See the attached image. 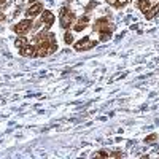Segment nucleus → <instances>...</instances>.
Segmentation results:
<instances>
[{
    "label": "nucleus",
    "instance_id": "18",
    "mask_svg": "<svg viewBox=\"0 0 159 159\" xmlns=\"http://www.w3.org/2000/svg\"><path fill=\"white\" fill-rule=\"evenodd\" d=\"M29 2H30V3H35V0H29Z\"/></svg>",
    "mask_w": 159,
    "mask_h": 159
},
{
    "label": "nucleus",
    "instance_id": "14",
    "mask_svg": "<svg viewBox=\"0 0 159 159\" xmlns=\"http://www.w3.org/2000/svg\"><path fill=\"white\" fill-rule=\"evenodd\" d=\"M110 37H111V32H103V34H100V42H108Z\"/></svg>",
    "mask_w": 159,
    "mask_h": 159
},
{
    "label": "nucleus",
    "instance_id": "7",
    "mask_svg": "<svg viewBox=\"0 0 159 159\" xmlns=\"http://www.w3.org/2000/svg\"><path fill=\"white\" fill-rule=\"evenodd\" d=\"M42 11H43V5H42V3H34L30 8H27L25 15H27V18H35V16H38Z\"/></svg>",
    "mask_w": 159,
    "mask_h": 159
},
{
    "label": "nucleus",
    "instance_id": "10",
    "mask_svg": "<svg viewBox=\"0 0 159 159\" xmlns=\"http://www.w3.org/2000/svg\"><path fill=\"white\" fill-rule=\"evenodd\" d=\"M137 8L142 10L143 13H148L151 10V3L150 0H137Z\"/></svg>",
    "mask_w": 159,
    "mask_h": 159
},
{
    "label": "nucleus",
    "instance_id": "5",
    "mask_svg": "<svg viewBox=\"0 0 159 159\" xmlns=\"http://www.w3.org/2000/svg\"><path fill=\"white\" fill-rule=\"evenodd\" d=\"M32 21L27 18V19H22L21 22H18L15 27H13V30H15L16 34H19V35H24V34H27L30 29H32Z\"/></svg>",
    "mask_w": 159,
    "mask_h": 159
},
{
    "label": "nucleus",
    "instance_id": "6",
    "mask_svg": "<svg viewBox=\"0 0 159 159\" xmlns=\"http://www.w3.org/2000/svg\"><path fill=\"white\" fill-rule=\"evenodd\" d=\"M19 54L24 56V57H35L37 56V48L32 46V45H25L19 49Z\"/></svg>",
    "mask_w": 159,
    "mask_h": 159
},
{
    "label": "nucleus",
    "instance_id": "3",
    "mask_svg": "<svg viewBox=\"0 0 159 159\" xmlns=\"http://www.w3.org/2000/svg\"><path fill=\"white\" fill-rule=\"evenodd\" d=\"M94 30L99 32V34H103V32H113V24L107 19V18H100L96 21L94 24Z\"/></svg>",
    "mask_w": 159,
    "mask_h": 159
},
{
    "label": "nucleus",
    "instance_id": "13",
    "mask_svg": "<svg viewBox=\"0 0 159 159\" xmlns=\"http://www.w3.org/2000/svg\"><path fill=\"white\" fill-rule=\"evenodd\" d=\"M64 42H65V45H72V43H73V37H72V34L65 32V35H64Z\"/></svg>",
    "mask_w": 159,
    "mask_h": 159
},
{
    "label": "nucleus",
    "instance_id": "15",
    "mask_svg": "<svg viewBox=\"0 0 159 159\" xmlns=\"http://www.w3.org/2000/svg\"><path fill=\"white\" fill-rule=\"evenodd\" d=\"M92 157H110V154L107 151H97L96 154H92Z\"/></svg>",
    "mask_w": 159,
    "mask_h": 159
},
{
    "label": "nucleus",
    "instance_id": "16",
    "mask_svg": "<svg viewBox=\"0 0 159 159\" xmlns=\"http://www.w3.org/2000/svg\"><path fill=\"white\" fill-rule=\"evenodd\" d=\"M156 140H157V135L156 134H151V135H148L147 139H145V143H153Z\"/></svg>",
    "mask_w": 159,
    "mask_h": 159
},
{
    "label": "nucleus",
    "instance_id": "1",
    "mask_svg": "<svg viewBox=\"0 0 159 159\" xmlns=\"http://www.w3.org/2000/svg\"><path fill=\"white\" fill-rule=\"evenodd\" d=\"M37 40V56H48L57 51V43H56V35L54 34H46L42 32L35 37Z\"/></svg>",
    "mask_w": 159,
    "mask_h": 159
},
{
    "label": "nucleus",
    "instance_id": "11",
    "mask_svg": "<svg viewBox=\"0 0 159 159\" xmlns=\"http://www.w3.org/2000/svg\"><path fill=\"white\" fill-rule=\"evenodd\" d=\"M15 45H16V48H22V46H25V45H29L27 43V38H16V42H15Z\"/></svg>",
    "mask_w": 159,
    "mask_h": 159
},
{
    "label": "nucleus",
    "instance_id": "19",
    "mask_svg": "<svg viewBox=\"0 0 159 159\" xmlns=\"http://www.w3.org/2000/svg\"><path fill=\"white\" fill-rule=\"evenodd\" d=\"M3 2H5V0H0V3H3Z\"/></svg>",
    "mask_w": 159,
    "mask_h": 159
},
{
    "label": "nucleus",
    "instance_id": "9",
    "mask_svg": "<svg viewBox=\"0 0 159 159\" xmlns=\"http://www.w3.org/2000/svg\"><path fill=\"white\" fill-rule=\"evenodd\" d=\"M88 22H89V18H88V16L80 18V19L76 21V24L73 25V30H76V32H81V30H84V29H86V25H88Z\"/></svg>",
    "mask_w": 159,
    "mask_h": 159
},
{
    "label": "nucleus",
    "instance_id": "8",
    "mask_svg": "<svg viewBox=\"0 0 159 159\" xmlns=\"http://www.w3.org/2000/svg\"><path fill=\"white\" fill-rule=\"evenodd\" d=\"M42 21L48 25V27L52 25V24H54V13H51L49 10H43L42 11Z\"/></svg>",
    "mask_w": 159,
    "mask_h": 159
},
{
    "label": "nucleus",
    "instance_id": "4",
    "mask_svg": "<svg viewBox=\"0 0 159 159\" xmlns=\"http://www.w3.org/2000/svg\"><path fill=\"white\" fill-rule=\"evenodd\" d=\"M96 45H97V43L92 42L89 37H84V38L80 40V42L73 43V48H75V51H88V49H91V48H94Z\"/></svg>",
    "mask_w": 159,
    "mask_h": 159
},
{
    "label": "nucleus",
    "instance_id": "12",
    "mask_svg": "<svg viewBox=\"0 0 159 159\" xmlns=\"http://www.w3.org/2000/svg\"><path fill=\"white\" fill-rule=\"evenodd\" d=\"M157 13H159V8L157 7H154V8H151L148 13H147V19H151V18H154L156 15H157Z\"/></svg>",
    "mask_w": 159,
    "mask_h": 159
},
{
    "label": "nucleus",
    "instance_id": "2",
    "mask_svg": "<svg viewBox=\"0 0 159 159\" xmlns=\"http://www.w3.org/2000/svg\"><path fill=\"white\" fill-rule=\"evenodd\" d=\"M75 21V15H73V11L69 10V8H61V18H59V22H61V27L62 29H67L70 27V25L73 24Z\"/></svg>",
    "mask_w": 159,
    "mask_h": 159
},
{
    "label": "nucleus",
    "instance_id": "17",
    "mask_svg": "<svg viewBox=\"0 0 159 159\" xmlns=\"http://www.w3.org/2000/svg\"><path fill=\"white\" fill-rule=\"evenodd\" d=\"M107 3H110V5H116L118 3V0H105Z\"/></svg>",
    "mask_w": 159,
    "mask_h": 159
}]
</instances>
